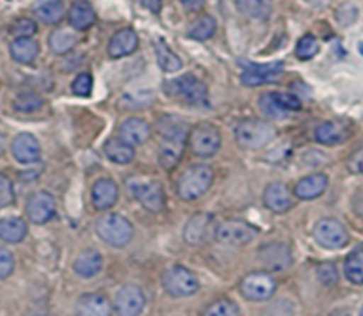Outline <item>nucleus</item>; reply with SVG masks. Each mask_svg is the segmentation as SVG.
<instances>
[{
    "label": "nucleus",
    "mask_w": 363,
    "mask_h": 316,
    "mask_svg": "<svg viewBox=\"0 0 363 316\" xmlns=\"http://www.w3.org/2000/svg\"><path fill=\"white\" fill-rule=\"evenodd\" d=\"M159 131L162 135L159 149V162L166 171H171L178 165L184 149H186L187 127L180 119L164 117L159 123Z\"/></svg>",
    "instance_id": "1"
},
{
    "label": "nucleus",
    "mask_w": 363,
    "mask_h": 316,
    "mask_svg": "<svg viewBox=\"0 0 363 316\" xmlns=\"http://www.w3.org/2000/svg\"><path fill=\"white\" fill-rule=\"evenodd\" d=\"M214 182V171L211 165H191L178 182V196L184 201H196L211 189Z\"/></svg>",
    "instance_id": "2"
},
{
    "label": "nucleus",
    "mask_w": 363,
    "mask_h": 316,
    "mask_svg": "<svg viewBox=\"0 0 363 316\" xmlns=\"http://www.w3.org/2000/svg\"><path fill=\"white\" fill-rule=\"evenodd\" d=\"M277 137V128L264 119H244L235 128V141L244 149H260Z\"/></svg>",
    "instance_id": "3"
},
{
    "label": "nucleus",
    "mask_w": 363,
    "mask_h": 316,
    "mask_svg": "<svg viewBox=\"0 0 363 316\" xmlns=\"http://www.w3.org/2000/svg\"><path fill=\"white\" fill-rule=\"evenodd\" d=\"M96 233L106 244L113 247H125L134 236V226L120 213H107L96 221Z\"/></svg>",
    "instance_id": "4"
},
{
    "label": "nucleus",
    "mask_w": 363,
    "mask_h": 316,
    "mask_svg": "<svg viewBox=\"0 0 363 316\" xmlns=\"http://www.w3.org/2000/svg\"><path fill=\"white\" fill-rule=\"evenodd\" d=\"M164 88H166L167 95L186 100L191 105H208L207 86L191 73L180 76V78H174V81H169Z\"/></svg>",
    "instance_id": "5"
},
{
    "label": "nucleus",
    "mask_w": 363,
    "mask_h": 316,
    "mask_svg": "<svg viewBox=\"0 0 363 316\" xmlns=\"http://www.w3.org/2000/svg\"><path fill=\"white\" fill-rule=\"evenodd\" d=\"M162 286L173 297H191L200 290L196 276L186 267H171L164 272Z\"/></svg>",
    "instance_id": "6"
},
{
    "label": "nucleus",
    "mask_w": 363,
    "mask_h": 316,
    "mask_svg": "<svg viewBox=\"0 0 363 316\" xmlns=\"http://www.w3.org/2000/svg\"><path fill=\"white\" fill-rule=\"evenodd\" d=\"M128 189L132 196L141 203V206L152 213H159L166 206V192H164L162 183L134 180L128 183Z\"/></svg>",
    "instance_id": "7"
},
{
    "label": "nucleus",
    "mask_w": 363,
    "mask_h": 316,
    "mask_svg": "<svg viewBox=\"0 0 363 316\" xmlns=\"http://www.w3.org/2000/svg\"><path fill=\"white\" fill-rule=\"evenodd\" d=\"M189 146L194 155L200 158H208L218 153L219 146H221V134L214 124L201 123L191 130Z\"/></svg>",
    "instance_id": "8"
},
{
    "label": "nucleus",
    "mask_w": 363,
    "mask_h": 316,
    "mask_svg": "<svg viewBox=\"0 0 363 316\" xmlns=\"http://www.w3.org/2000/svg\"><path fill=\"white\" fill-rule=\"evenodd\" d=\"M313 238L324 249H342L347 245L349 233L342 222L335 218H323L313 228Z\"/></svg>",
    "instance_id": "9"
},
{
    "label": "nucleus",
    "mask_w": 363,
    "mask_h": 316,
    "mask_svg": "<svg viewBox=\"0 0 363 316\" xmlns=\"http://www.w3.org/2000/svg\"><path fill=\"white\" fill-rule=\"evenodd\" d=\"M257 235V229L244 221H225L216 226V240L226 245H244Z\"/></svg>",
    "instance_id": "10"
},
{
    "label": "nucleus",
    "mask_w": 363,
    "mask_h": 316,
    "mask_svg": "<svg viewBox=\"0 0 363 316\" xmlns=\"http://www.w3.org/2000/svg\"><path fill=\"white\" fill-rule=\"evenodd\" d=\"M277 291V281L272 279L267 272L247 274L240 281V293L247 300H267Z\"/></svg>",
    "instance_id": "11"
},
{
    "label": "nucleus",
    "mask_w": 363,
    "mask_h": 316,
    "mask_svg": "<svg viewBox=\"0 0 363 316\" xmlns=\"http://www.w3.org/2000/svg\"><path fill=\"white\" fill-rule=\"evenodd\" d=\"M258 262L272 272H284L292 265V251L281 242H271L262 245L258 251Z\"/></svg>",
    "instance_id": "12"
},
{
    "label": "nucleus",
    "mask_w": 363,
    "mask_h": 316,
    "mask_svg": "<svg viewBox=\"0 0 363 316\" xmlns=\"http://www.w3.org/2000/svg\"><path fill=\"white\" fill-rule=\"evenodd\" d=\"M242 64L246 69L240 75V81L250 88L278 81V76L284 73V62L281 61L269 62V64H250V62H242Z\"/></svg>",
    "instance_id": "13"
},
{
    "label": "nucleus",
    "mask_w": 363,
    "mask_h": 316,
    "mask_svg": "<svg viewBox=\"0 0 363 316\" xmlns=\"http://www.w3.org/2000/svg\"><path fill=\"white\" fill-rule=\"evenodd\" d=\"M55 211H57V204H55L54 196L48 192H36L27 201V218L34 224H47L55 217Z\"/></svg>",
    "instance_id": "14"
},
{
    "label": "nucleus",
    "mask_w": 363,
    "mask_h": 316,
    "mask_svg": "<svg viewBox=\"0 0 363 316\" xmlns=\"http://www.w3.org/2000/svg\"><path fill=\"white\" fill-rule=\"evenodd\" d=\"M146 305L145 293L139 286L135 284H125L116 295V308L118 316H139Z\"/></svg>",
    "instance_id": "15"
},
{
    "label": "nucleus",
    "mask_w": 363,
    "mask_h": 316,
    "mask_svg": "<svg viewBox=\"0 0 363 316\" xmlns=\"http://www.w3.org/2000/svg\"><path fill=\"white\" fill-rule=\"evenodd\" d=\"M214 233V217L208 213H196L187 221L186 229H184V238L187 240V244L200 245L205 244Z\"/></svg>",
    "instance_id": "16"
},
{
    "label": "nucleus",
    "mask_w": 363,
    "mask_h": 316,
    "mask_svg": "<svg viewBox=\"0 0 363 316\" xmlns=\"http://www.w3.org/2000/svg\"><path fill=\"white\" fill-rule=\"evenodd\" d=\"M351 123L347 119H333L320 123L313 131V137L319 144L335 146L344 142L351 135Z\"/></svg>",
    "instance_id": "17"
},
{
    "label": "nucleus",
    "mask_w": 363,
    "mask_h": 316,
    "mask_svg": "<svg viewBox=\"0 0 363 316\" xmlns=\"http://www.w3.org/2000/svg\"><path fill=\"white\" fill-rule=\"evenodd\" d=\"M11 153L20 164H36L41 158V146L33 134H18L11 144Z\"/></svg>",
    "instance_id": "18"
},
{
    "label": "nucleus",
    "mask_w": 363,
    "mask_h": 316,
    "mask_svg": "<svg viewBox=\"0 0 363 316\" xmlns=\"http://www.w3.org/2000/svg\"><path fill=\"white\" fill-rule=\"evenodd\" d=\"M264 204L274 213H285L294 206V197H292V192L285 183L274 182L265 187Z\"/></svg>",
    "instance_id": "19"
},
{
    "label": "nucleus",
    "mask_w": 363,
    "mask_h": 316,
    "mask_svg": "<svg viewBox=\"0 0 363 316\" xmlns=\"http://www.w3.org/2000/svg\"><path fill=\"white\" fill-rule=\"evenodd\" d=\"M118 134H120L121 141L134 148V146L145 144L152 137V127L141 117H130V119H125L120 124Z\"/></svg>",
    "instance_id": "20"
},
{
    "label": "nucleus",
    "mask_w": 363,
    "mask_h": 316,
    "mask_svg": "<svg viewBox=\"0 0 363 316\" xmlns=\"http://www.w3.org/2000/svg\"><path fill=\"white\" fill-rule=\"evenodd\" d=\"M77 315L79 316H111L113 308L106 295L86 293L77 300Z\"/></svg>",
    "instance_id": "21"
},
{
    "label": "nucleus",
    "mask_w": 363,
    "mask_h": 316,
    "mask_svg": "<svg viewBox=\"0 0 363 316\" xmlns=\"http://www.w3.org/2000/svg\"><path fill=\"white\" fill-rule=\"evenodd\" d=\"M118 197H120V190H118V185L113 180L104 178L93 185L91 199H93L96 210H109L116 204Z\"/></svg>",
    "instance_id": "22"
},
{
    "label": "nucleus",
    "mask_w": 363,
    "mask_h": 316,
    "mask_svg": "<svg viewBox=\"0 0 363 316\" xmlns=\"http://www.w3.org/2000/svg\"><path fill=\"white\" fill-rule=\"evenodd\" d=\"M139 45V37L135 30L132 29H121L118 30L109 41V57L111 59H123L127 55L134 54L135 48Z\"/></svg>",
    "instance_id": "23"
},
{
    "label": "nucleus",
    "mask_w": 363,
    "mask_h": 316,
    "mask_svg": "<svg viewBox=\"0 0 363 316\" xmlns=\"http://www.w3.org/2000/svg\"><path fill=\"white\" fill-rule=\"evenodd\" d=\"M328 189V176L323 172H315V175L305 176L299 180L294 187V194L299 199H315V197L323 196Z\"/></svg>",
    "instance_id": "24"
},
{
    "label": "nucleus",
    "mask_w": 363,
    "mask_h": 316,
    "mask_svg": "<svg viewBox=\"0 0 363 316\" xmlns=\"http://www.w3.org/2000/svg\"><path fill=\"white\" fill-rule=\"evenodd\" d=\"M69 25L77 30H86L95 25L96 13L87 0H77L68 11Z\"/></svg>",
    "instance_id": "25"
},
{
    "label": "nucleus",
    "mask_w": 363,
    "mask_h": 316,
    "mask_svg": "<svg viewBox=\"0 0 363 316\" xmlns=\"http://www.w3.org/2000/svg\"><path fill=\"white\" fill-rule=\"evenodd\" d=\"M9 54L18 64H30L40 54V45L33 37H18V40H13Z\"/></svg>",
    "instance_id": "26"
},
{
    "label": "nucleus",
    "mask_w": 363,
    "mask_h": 316,
    "mask_svg": "<svg viewBox=\"0 0 363 316\" xmlns=\"http://www.w3.org/2000/svg\"><path fill=\"white\" fill-rule=\"evenodd\" d=\"M27 222L20 217L0 218V240L8 244H18L27 236Z\"/></svg>",
    "instance_id": "27"
},
{
    "label": "nucleus",
    "mask_w": 363,
    "mask_h": 316,
    "mask_svg": "<svg viewBox=\"0 0 363 316\" xmlns=\"http://www.w3.org/2000/svg\"><path fill=\"white\" fill-rule=\"evenodd\" d=\"M102 254H100L99 251H95V249H87L82 254L77 256L75 263H73V269H75V272L79 274L80 277L89 279V277L96 276V274L102 270Z\"/></svg>",
    "instance_id": "28"
},
{
    "label": "nucleus",
    "mask_w": 363,
    "mask_h": 316,
    "mask_svg": "<svg viewBox=\"0 0 363 316\" xmlns=\"http://www.w3.org/2000/svg\"><path fill=\"white\" fill-rule=\"evenodd\" d=\"M104 149H106L107 158H111L114 164H120V165L130 164L135 156L134 148H132V146H128L127 142L121 141L120 137L109 139V141L106 142V146H104Z\"/></svg>",
    "instance_id": "29"
},
{
    "label": "nucleus",
    "mask_w": 363,
    "mask_h": 316,
    "mask_svg": "<svg viewBox=\"0 0 363 316\" xmlns=\"http://www.w3.org/2000/svg\"><path fill=\"white\" fill-rule=\"evenodd\" d=\"M237 9L251 20H267L272 11V0H235Z\"/></svg>",
    "instance_id": "30"
},
{
    "label": "nucleus",
    "mask_w": 363,
    "mask_h": 316,
    "mask_svg": "<svg viewBox=\"0 0 363 316\" xmlns=\"http://www.w3.org/2000/svg\"><path fill=\"white\" fill-rule=\"evenodd\" d=\"M344 272L352 284H363V244H358L349 252L344 263Z\"/></svg>",
    "instance_id": "31"
},
{
    "label": "nucleus",
    "mask_w": 363,
    "mask_h": 316,
    "mask_svg": "<svg viewBox=\"0 0 363 316\" xmlns=\"http://www.w3.org/2000/svg\"><path fill=\"white\" fill-rule=\"evenodd\" d=\"M153 48H155L157 62H159V66L162 68V71H166V73L180 71L182 66H184V62H182V59L178 57V55L174 54V52L171 50V48L167 47L162 40H155Z\"/></svg>",
    "instance_id": "32"
},
{
    "label": "nucleus",
    "mask_w": 363,
    "mask_h": 316,
    "mask_svg": "<svg viewBox=\"0 0 363 316\" xmlns=\"http://www.w3.org/2000/svg\"><path fill=\"white\" fill-rule=\"evenodd\" d=\"M66 8L61 0H45L40 2L34 9V15L41 20L47 25H54V23L61 22L62 16H65Z\"/></svg>",
    "instance_id": "33"
},
{
    "label": "nucleus",
    "mask_w": 363,
    "mask_h": 316,
    "mask_svg": "<svg viewBox=\"0 0 363 316\" xmlns=\"http://www.w3.org/2000/svg\"><path fill=\"white\" fill-rule=\"evenodd\" d=\"M216 30H218L216 20L211 15H205L198 18L196 22L191 23L189 29H187V36L194 41H207L214 36Z\"/></svg>",
    "instance_id": "34"
},
{
    "label": "nucleus",
    "mask_w": 363,
    "mask_h": 316,
    "mask_svg": "<svg viewBox=\"0 0 363 316\" xmlns=\"http://www.w3.org/2000/svg\"><path fill=\"white\" fill-rule=\"evenodd\" d=\"M48 45H50V50L54 52V54L57 55L68 54L72 48H75L77 34H73L72 30L68 29H57L50 34Z\"/></svg>",
    "instance_id": "35"
},
{
    "label": "nucleus",
    "mask_w": 363,
    "mask_h": 316,
    "mask_svg": "<svg viewBox=\"0 0 363 316\" xmlns=\"http://www.w3.org/2000/svg\"><path fill=\"white\" fill-rule=\"evenodd\" d=\"M13 105H15V109L18 110V112L30 114L36 112V110H40L41 107H43V98L34 91H22L16 95Z\"/></svg>",
    "instance_id": "36"
},
{
    "label": "nucleus",
    "mask_w": 363,
    "mask_h": 316,
    "mask_svg": "<svg viewBox=\"0 0 363 316\" xmlns=\"http://www.w3.org/2000/svg\"><path fill=\"white\" fill-rule=\"evenodd\" d=\"M317 52H319V41L313 34H305L303 37H299L298 45H296V57L299 61H310L312 57H315Z\"/></svg>",
    "instance_id": "37"
},
{
    "label": "nucleus",
    "mask_w": 363,
    "mask_h": 316,
    "mask_svg": "<svg viewBox=\"0 0 363 316\" xmlns=\"http://www.w3.org/2000/svg\"><path fill=\"white\" fill-rule=\"evenodd\" d=\"M203 316H240L239 308L228 298H221L208 305L203 311Z\"/></svg>",
    "instance_id": "38"
},
{
    "label": "nucleus",
    "mask_w": 363,
    "mask_h": 316,
    "mask_svg": "<svg viewBox=\"0 0 363 316\" xmlns=\"http://www.w3.org/2000/svg\"><path fill=\"white\" fill-rule=\"evenodd\" d=\"M36 30H38V25L34 20L18 18L15 20V23L11 25L9 33L15 36V40H18V37H33L34 34H36Z\"/></svg>",
    "instance_id": "39"
},
{
    "label": "nucleus",
    "mask_w": 363,
    "mask_h": 316,
    "mask_svg": "<svg viewBox=\"0 0 363 316\" xmlns=\"http://www.w3.org/2000/svg\"><path fill=\"white\" fill-rule=\"evenodd\" d=\"M272 100L277 102V105L281 110L289 112V110H299L301 109V100L292 93H271Z\"/></svg>",
    "instance_id": "40"
},
{
    "label": "nucleus",
    "mask_w": 363,
    "mask_h": 316,
    "mask_svg": "<svg viewBox=\"0 0 363 316\" xmlns=\"http://www.w3.org/2000/svg\"><path fill=\"white\" fill-rule=\"evenodd\" d=\"M72 91L77 96H84V98L89 96L91 91H93V76L89 73H80V75H77L72 84Z\"/></svg>",
    "instance_id": "41"
},
{
    "label": "nucleus",
    "mask_w": 363,
    "mask_h": 316,
    "mask_svg": "<svg viewBox=\"0 0 363 316\" xmlns=\"http://www.w3.org/2000/svg\"><path fill=\"white\" fill-rule=\"evenodd\" d=\"M260 109L262 112L265 114L267 117H271V119H281V117H285V110H281L280 107L277 105V102L272 100L271 93L269 95H264L260 96Z\"/></svg>",
    "instance_id": "42"
},
{
    "label": "nucleus",
    "mask_w": 363,
    "mask_h": 316,
    "mask_svg": "<svg viewBox=\"0 0 363 316\" xmlns=\"http://www.w3.org/2000/svg\"><path fill=\"white\" fill-rule=\"evenodd\" d=\"M13 203H15V190L11 180L0 172V208L11 206Z\"/></svg>",
    "instance_id": "43"
},
{
    "label": "nucleus",
    "mask_w": 363,
    "mask_h": 316,
    "mask_svg": "<svg viewBox=\"0 0 363 316\" xmlns=\"http://www.w3.org/2000/svg\"><path fill=\"white\" fill-rule=\"evenodd\" d=\"M317 277L323 284L326 286H335L338 283V272H337V267L333 263H320L317 267Z\"/></svg>",
    "instance_id": "44"
},
{
    "label": "nucleus",
    "mask_w": 363,
    "mask_h": 316,
    "mask_svg": "<svg viewBox=\"0 0 363 316\" xmlns=\"http://www.w3.org/2000/svg\"><path fill=\"white\" fill-rule=\"evenodd\" d=\"M15 270V256L9 249L0 245V279H8Z\"/></svg>",
    "instance_id": "45"
},
{
    "label": "nucleus",
    "mask_w": 363,
    "mask_h": 316,
    "mask_svg": "<svg viewBox=\"0 0 363 316\" xmlns=\"http://www.w3.org/2000/svg\"><path fill=\"white\" fill-rule=\"evenodd\" d=\"M347 168L349 171L354 172V175H363V146H359L358 149H354L352 155L349 156Z\"/></svg>",
    "instance_id": "46"
},
{
    "label": "nucleus",
    "mask_w": 363,
    "mask_h": 316,
    "mask_svg": "<svg viewBox=\"0 0 363 316\" xmlns=\"http://www.w3.org/2000/svg\"><path fill=\"white\" fill-rule=\"evenodd\" d=\"M352 210H354L356 215H359L363 218V190H358L352 196Z\"/></svg>",
    "instance_id": "47"
},
{
    "label": "nucleus",
    "mask_w": 363,
    "mask_h": 316,
    "mask_svg": "<svg viewBox=\"0 0 363 316\" xmlns=\"http://www.w3.org/2000/svg\"><path fill=\"white\" fill-rule=\"evenodd\" d=\"M182 6L189 11H200L205 6V0H180Z\"/></svg>",
    "instance_id": "48"
},
{
    "label": "nucleus",
    "mask_w": 363,
    "mask_h": 316,
    "mask_svg": "<svg viewBox=\"0 0 363 316\" xmlns=\"http://www.w3.org/2000/svg\"><path fill=\"white\" fill-rule=\"evenodd\" d=\"M139 2H141V6L143 8H146L148 9L150 13H160V6H162V2H160V0H139Z\"/></svg>",
    "instance_id": "49"
},
{
    "label": "nucleus",
    "mask_w": 363,
    "mask_h": 316,
    "mask_svg": "<svg viewBox=\"0 0 363 316\" xmlns=\"http://www.w3.org/2000/svg\"><path fill=\"white\" fill-rule=\"evenodd\" d=\"M4 149H6V137H4V134L0 131V155L4 153Z\"/></svg>",
    "instance_id": "50"
},
{
    "label": "nucleus",
    "mask_w": 363,
    "mask_h": 316,
    "mask_svg": "<svg viewBox=\"0 0 363 316\" xmlns=\"http://www.w3.org/2000/svg\"><path fill=\"white\" fill-rule=\"evenodd\" d=\"M359 52H362V54H363V43H359Z\"/></svg>",
    "instance_id": "51"
},
{
    "label": "nucleus",
    "mask_w": 363,
    "mask_h": 316,
    "mask_svg": "<svg viewBox=\"0 0 363 316\" xmlns=\"http://www.w3.org/2000/svg\"><path fill=\"white\" fill-rule=\"evenodd\" d=\"M359 316H363V308H362V309H359Z\"/></svg>",
    "instance_id": "52"
}]
</instances>
